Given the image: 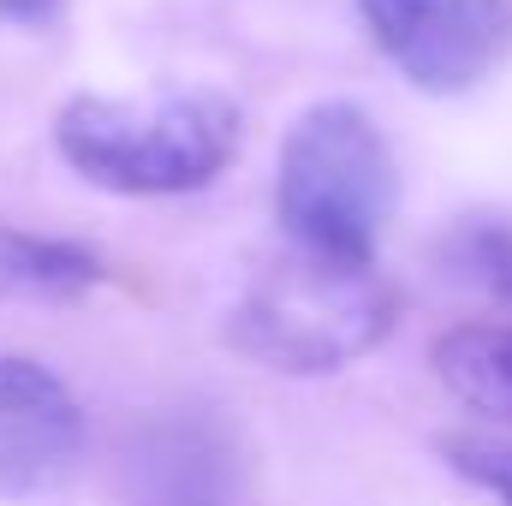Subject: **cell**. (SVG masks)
Segmentation results:
<instances>
[{
  "instance_id": "cell-7",
  "label": "cell",
  "mask_w": 512,
  "mask_h": 506,
  "mask_svg": "<svg viewBox=\"0 0 512 506\" xmlns=\"http://www.w3.org/2000/svg\"><path fill=\"white\" fill-rule=\"evenodd\" d=\"M102 280V262L78 245L60 239H30L0 227V292H24V298H72L84 286Z\"/></svg>"
},
{
  "instance_id": "cell-9",
  "label": "cell",
  "mask_w": 512,
  "mask_h": 506,
  "mask_svg": "<svg viewBox=\"0 0 512 506\" xmlns=\"http://www.w3.org/2000/svg\"><path fill=\"white\" fill-rule=\"evenodd\" d=\"M447 268L471 286H483L489 298L512 304V221L501 215H471L453 227L447 239Z\"/></svg>"
},
{
  "instance_id": "cell-5",
  "label": "cell",
  "mask_w": 512,
  "mask_h": 506,
  "mask_svg": "<svg viewBox=\"0 0 512 506\" xmlns=\"http://www.w3.org/2000/svg\"><path fill=\"white\" fill-rule=\"evenodd\" d=\"M78 459L84 411L72 387L30 358H0V495L60 489Z\"/></svg>"
},
{
  "instance_id": "cell-11",
  "label": "cell",
  "mask_w": 512,
  "mask_h": 506,
  "mask_svg": "<svg viewBox=\"0 0 512 506\" xmlns=\"http://www.w3.org/2000/svg\"><path fill=\"white\" fill-rule=\"evenodd\" d=\"M60 6L66 0H0V18H12V24H48Z\"/></svg>"
},
{
  "instance_id": "cell-1",
  "label": "cell",
  "mask_w": 512,
  "mask_h": 506,
  "mask_svg": "<svg viewBox=\"0 0 512 506\" xmlns=\"http://www.w3.org/2000/svg\"><path fill=\"white\" fill-rule=\"evenodd\" d=\"M60 155L102 191L179 197L239 155V108L203 84H155L143 96H78L54 120Z\"/></svg>"
},
{
  "instance_id": "cell-6",
  "label": "cell",
  "mask_w": 512,
  "mask_h": 506,
  "mask_svg": "<svg viewBox=\"0 0 512 506\" xmlns=\"http://www.w3.org/2000/svg\"><path fill=\"white\" fill-rule=\"evenodd\" d=\"M435 376L471 411L512 423V322H465L435 340Z\"/></svg>"
},
{
  "instance_id": "cell-3",
  "label": "cell",
  "mask_w": 512,
  "mask_h": 506,
  "mask_svg": "<svg viewBox=\"0 0 512 506\" xmlns=\"http://www.w3.org/2000/svg\"><path fill=\"white\" fill-rule=\"evenodd\" d=\"M399 203V167L382 126L358 102H316L280 143L274 209L292 245L334 256H376Z\"/></svg>"
},
{
  "instance_id": "cell-8",
  "label": "cell",
  "mask_w": 512,
  "mask_h": 506,
  "mask_svg": "<svg viewBox=\"0 0 512 506\" xmlns=\"http://www.w3.org/2000/svg\"><path fill=\"white\" fill-rule=\"evenodd\" d=\"M221 453H203V441L191 429H167L155 447H143V459H131V471H161L167 483L149 489L143 506H221V477H215Z\"/></svg>"
},
{
  "instance_id": "cell-4",
  "label": "cell",
  "mask_w": 512,
  "mask_h": 506,
  "mask_svg": "<svg viewBox=\"0 0 512 506\" xmlns=\"http://www.w3.org/2000/svg\"><path fill=\"white\" fill-rule=\"evenodd\" d=\"M376 48L429 96L477 90L512 48L507 0H358Z\"/></svg>"
},
{
  "instance_id": "cell-2",
  "label": "cell",
  "mask_w": 512,
  "mask_h": 506,
  "mask_svg": "<svg viewBox=\"0 0 512 506\" xmlns=\"http://www.w3.org/2000/svg\"><path fill=\"white\" fill-rule=\"evenodd\" d=\"M399 316V298L376 256H334L292 245L251 280L233 310V340L256 364L286 376H322L370 346H382Z\"/></svg>"
},
{
  "instance_id": "cell-10",
  "label": "cell",
  "mask_w": 512,
  "mask_h": 506,
  "mask_svg": "<svg viewBox=\"0 0 512 506\" xmlns=\"http://www.w3.org/2000/svg\"><path fill=\"white\" fill-rule=\"evenodd\" d=\"M441 459L477 483L483 495H495L501 506H512V441H495V435H447L441 441Z\"/></svg>"
}]
</instances>
